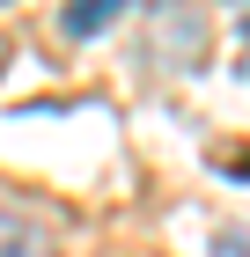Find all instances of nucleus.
Segmentation results:
<instances>
[{
    "mask_svg": "<svg viewBox=\"0 0 250 257\" xmlns=\"http://www.w3.org/2000/svg\"><path fill=\"white\" fill-rule=\"evenodd\" d=\"M147 44H154V59H170L177 74H192L206 59V15L199 8H154L147 15Z\"/></svg>",
    "mask_w": 250,
    "mask_h": 257,
    "instance_id": "f257e3e1",
    "label": "nucleus"
},
{
    "mask_svg": "<svg viewBox=\"0 0 250 257\" xmlns=\"http://www.w3.org/2000/svg\"><path fill=\"white\" fill-rule=\"evenodd\" d=\"M0 257H59L52 228L30 220V213H15V206H0Z\"/></svg>",
    "mask_w": 250,
    "mask_h": 257,
    "instance_id": "f03ea898",
    "label": "nucleus"
},
{
    "mask_svg": "<svg viewBox=\"0 0 250 257\" xmlns=\"http://www.w3.org/2000/svg\"><path fill=\"white\" fill-rule=\"evenodd\" d=\"M111 22H118V0H74V8L59 15V30H66V37H103Z\"/></svg>",
    "mask_w": 250,
    "mask_h": 257,
    "instance_id": "7ed1b4c3",
    "label": "nucleus"
},
{
    "mask_svg": "<svg viewBox=\"0 0 250 257\" xmlns=\"http://www.w3.org/2000/svg\"><path fill=\"white\" fill-rule=\"evenodd\" d=\"M0 66H8V37H0Z\"/></svg>",
    "mask_w": 250,
    "mask_h": 257,
    "instance_id": "20e7f679",
    "label": "nucleus"
}]
</instances>
